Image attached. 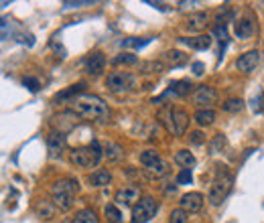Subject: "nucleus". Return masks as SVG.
<instances>
[{
  "label": "nucleus",
  "instance_id": "f257e3e1",
  "mask_svg": "<svg viewBox=\"0 0 264 223\" xmlns=\"http://www.w3.org/2000/svg\"><path fill=\"white\" fill-rule=\"evenodd\" d=\"M70 110L75 116L89 122H106L110 118V110L102 97L94 94H82L70 102Z\"/></svg>",
  "mask_w": 264,
  "mask_h": 223
},
{
  "label": "nucleus",
  "instance_id": "f03ea898",
  "mask_svg": "<svg viewBox=\"0 0 264 223\" xmlns=\"http://www.w3.org/2000/svg\"><path fill=\"white\" fill-rule=\"evenodd\" d=\"M79 191V185L75 178H59L51 187V199L53 205L59 211H70L75 203V195Z\"/></svg>",
  "mask_w": 264,
  "mask_h": 223
},
{
  "label": "nucleus",
  "instance_id": "7ed1b4c3",
  "mask_svg": "<svg viewBox=\"0 0 264 223\" xmlns=\"http://www.w3.org/2000/svg\"><path fill=\"white\" fill-rule=\"evenodd\" d=\"M102 156H104V148L98 142H89L86 146L73 148L70 152V160L77 169H96L102 160Z\"/></svg>",
  "mask_w": 264,
  "mask_h": 223
},
{
  "label": "nucleus",
  "instance_id": "20e7f679",
  "mask_svg": "<svg viewBox=\"0 0 264 223\" xmlns=\"http://www.w3.org/2000/svg\"><path fill=\"white\" fill-rule=\"evenodd\" d=\"M232 185H234V175L228 171V166H217L215 178L211 181L208 191V201L211 205H220L232 191Z\"/></svg>",
  "mask_w": 264,
  "mask_h": 223
},
{
  "label": "nucleus",
  "instance_id": "39448f33",
  "mask_svg": "<svg viewBox=\"0 0 264 223\" xmlns=\"http://www.w3.org/2000/svg\"><path fill=\"white\" fill-rule=\"evenodd\" d=\"M158 211V201L155 197H142L132 207V223H146L151 221Z\"/></svg>",
  "mask_w": 264,
  "mask_h": 223
},
{
  "label": "nucleus",
  "instance_id": "423d86ee",
  "mask_svg": "<svg viewBox=\"0 0 264 223\" xmlns=\"http://www.w3.org/2000/svg\"><path fill=\"white\" fill-rule=\"evenodd\" d=\"M132 85H134V75H130L128 71H112L106 77V87L114 94L128 92Z\"/></svg>",
  "mask_w": 264,
  "mask_h": 223
},
{
  "label": "nucleus",
  "instance_id": "0eeeda50",
  "mask_svg": "<svg viewBox=\"0 0 264 223\" xmlns=\"http://www.w3.org/2000/svg\"><path fill=\"white\" fill-rule=\"evenodd\" d=\"M193 104L199 110H211V106L217 102V92L210 85H199L191 96Z\"/></svg>",
  "mask_w": 264,
  "mask_h": 223
},
{
  "label": "nucleus",
  "instance_id": "6e6552de",
  "mask_svg": "<svg viewBox=\"0 0 264 223\" xmlns=\"http://www.w3.org/2000/svg\"><path fill=\"white\" fill-rule=\"evenodd\" d=\"M141 189L136 185H124L120 187L116 195H114V201H116L118 207H130V205H136L141 201Z\"/></svg>",
  "mask_w": 264,
  "mask_h": 223
},
{
  "label": "nucleus",
  "instance_id": "1a4fd4ad",
  "mask_svg": "<svg viewBox=\"0 0 264 223\" xmlns=\"http://www.w3.org/2000/svg\"><path fill=\"white\" fill-rule=\"evenodd\" d=\"M203 203H205V199H203V195L197 193V191L185 193V195L181 197V201H179L181 209H185L187 213H197V211H201V209H203Z\"/></svg>",
  "mask_w": 264,
  "mask_h": 223
},
{
  "label": "nucleus",
  "instance_id": "9d476101",
  "mask_svg": "<svg viewBox=\"0 0 264 223\" xmlns=\"http://www.w3.org/2000/svg\"><path fill=\"white\" fill-rule=\"evenodd\" d=\"M234 32H236L238 39H244V41L250 39V37H254V32H256V22H254V18H252L250 15L238 18L236 25H234Z\"/></svg>",
  "mask_w": 264,
  "mask_h": 223
},
{
  "label": "nucleus",
  "instance_id": "9b49d317",
  "mask_svg": "<svg viewBox=\"0 0 264 223\" xmlns=\"http://www.w3.org/2000/svg\"><path fill=\"white\" fill-rule=\"evenodd\" d=\"M260 61V53L254 49V51H246L244 55H240L238 61H236V69L240 73H250V71H254V67L258 65Z\"/></svg>",
  "mask_w": 264,
  "mask_h": 223
},
{
  "label": "nucleus",
  "instance_id": "f8f14e48",
  "mask_svg": "<svg viewBox=\"0 0 264 223\" xmlns=\"http://www.w3.org/2000/svg\"><path fill=\"white\" fill-rule=\"evenodd\" d=\"M106 67V55L102 51H94L91 55H88L86 59V71L89 75H100L102 71H104Z\"/></svg>",
  "mask_w": 264,
  "mask_h": 223
},
{
  "label": "nucleus",
  "instance_id": "ddd939ff",
  "mask_svg": "<svg viewBox=\"0 0 264 223\" xmlns=\"http://www.w3.org/2000/svg\"><path fill=\"white\" fill-rule=\"evenodd\" d=\"M179 43L187 45L189 49H195V51H205L211 47L213 39H211V35H197V37H181Z\"/></svg>",
  "mask_w": 264,
  "mask_h": 223
},
{
  "label": "nucleus",
  "instance_id": "4468645a",
  "mask_svg": "<svg viewBox=\"0 0 264 223\" xmlns=\"http://www.w3.org/2000/svg\"><path fill=\"white\" fill-rule=\"evenodd\" d=\"M208 20H210V13H208V10H205V13H203V10H199V13H191V15L185 18V29L197 32V31L205 29Z\"/></svg>",
  "mask_w": 264,
  "mask_h": 223
},
{
  "label": "nucleus",
  "instance_id": "2eb2a0df",
  "mask_svg": "<svg viewBox=\"0 0 264 223\" xmlns=\"http://www.w3.org/2000/svg\"><path fill=\"white\" fill-rule=\"evenodd\" d=\"M187 126H189V114L185 110L175 108L173 110V134L175 136H183L187 132Z\"/></svg>",
  "mask_w": 264,
  "mask_h": 223
},
{
  "label": "nucleus",
  "instance_id": "dca6fc26",
  "mask_svg": "<svg viewBox=\"0 0 264 223\" xmlns=\"http://www.w3.org/2000/svg\"><path fill=\"white\" fill-rule=\"evenodd\" d=\"M65 148V134L63 132H57L53 130L49 136H47V150L51 156H59Z\"/></svg>",
  "mask_w": 264,
  "mask_h": 223
},
{
  "label": "nucleus",
  "instance_id": "f3484780",
  "mask_svg": "<svg viewBox=\"0 0 264 223\" xmlns=\"http://www.w3.org/2000/svg\"><path fill=\"white\" fill-rule=\"evenodd\" d=\"M191 81H187V80H179V81H173L169 85V89L163 94V97H158V102L160 99H165V97H169V96H177V97H185V96H189V92H191Z\"/></svg>",
  "mask_w": 264,
  "mask_h": 223
},
{
  "label": "nucleus",
  "instance_id": "a211bd4d",
  "mask_svg": "<svg viewBox=\"0 0 264 223\" xmlns=\"http://www.w3.org/2000/svg\"><path fill=\"white\" fill-rule=\"evenodd\" d=\"M160 61L167 63L169 67H179V65H183V63H187V55L183 53V51L173 49V51L163 53V57H160Z\"/></svg>",
  "mask_w": 264,
  "mask_h": 223
},
{
  "label": "nucleus",
  "instance_id": "6ab92c4d",
  "mask_svg": "<svg viewBox=\"0 0 264 223\" xmlns=\"http://www.w3.org/2000/svg\"><path fill=\"white\" fill-rule=\"evenodd\" d=\"M142 173H144L146 178L157 181V178H163V176L169 173V164H167L165 160H160V162H157V164H153V166H148V169H142Z\"/></svg>",
  "mask_w": 264,
  "mask_h": 223
},
{
  "label": "nucleus",
  "instance_id": "aec40b11",
  "mask_svg": "<svg viewBox=\"0 0 264 223\" xmlns=\"http://www.w3.org/2000/svg\"><path fill=\"white\" fill-rule=\"evenodd\" d=\"M193 120H195V124H197V126L208 128V126H211L215 122V112L213 110H197V112H195V116H193Z\"/></svg>",
  "mask_w": 264,
  "mask_h": 223
},
{
  "label": "nucleus",
  "instance_id": "412c9836",
  "mask_svg": "<svg viewBox=\"0 0 264 223\" xmlns=\"http://www.w3.org/2000/svg\"><path fill=\"white\" fill-rule=\"evenodd\" d=\"M88 181H89L91 187H106V185H110V181H112V175H110V171H106V169H100V171H96V173H91Z\"/></svg>",
  "mask_w": 264,
  "mask_h": 223
},
{
  "label": "nucleus",
  "instance_id": "4be33fe9",
  "mask_svg": "<svg viewBox=\"0 0 264 223\" xmlns=\"http://www.w3.org/2000/svg\"><path fill=\"white\" fill-rule=\"evenodd\" d=\"M67 223H100V219H98L94 209H82V211H77Z\"/></svg>",
  "mask_w": 264,
  "mask_h": 223
},
{
  "label": "nucleus",
  "instance_id": "5701e85b",
  "mask_svg": "<svg viewBox=\"0 0 264 223\" xmlns=\"http://www.w3.org/2000/svg\"><path fill=\"white\" fill-rule=\"evenodd\" d=\"M104 156L110 162H118V160H122L124 150H122L120 144H116V142H106L104 144Z\"/></svg>",
  "mask_w": 264,
  "mask_h": 223
},
{
  "label": "nucleus",
  "instance_id": "b1692460",
  "mask_svg": "<svg viewBox=\"0 0 264 223\" xmlns=\"http://www.w3.org/2000/svg\"><path fill=\"white\" fill-rule=\"evenodd\" d=\"M84 87H86V83H77V85H71L70 89H65V92H61V94H57L55 96V102H71L73 97H77V96H82V94H86L84 92Z\"/></svg>",
  "mask_w": 264,
  "mask_h": 223
},
{
  "label": "nucleus",
  "instance_id": "393cba45",
  "mask_svg": "<svg viewBox=\"0 0 264 223\" xmlns=\"http://www.w3.org/2000/svg\"><path fill=\"white\" fill-rule=\"evenodd\" d=\"M175 164H179V166H183V169H191V166L195 164V156H193V152H189L187 148H183V150H177L175 152Z\"/></svg>",
  "mask_w": 264,
  "mask_h": 223
},
{
  "label": "nucleus",
  "instance_id": "a878e982",
  "mask_svg": "<svg viewBox=\"0 0 264 223\" xmlns=\"http://www.w3.org/2000/svg\"><path fill=\"white\" fill-rule=\"evenodd\" d=\"M160 160H163V159H160L158 152L153 150V148L141 152V164L144 166V169H148V166H153V164H157V162H160Z\"/></svg>",
  "mask_w": 264,
  "mask_h": 223
},
{
  "label": "nucleus",
  "instance_id": "bb28decb",
  "mask_svg": "<svg viewBox=\"0 0 264 223\" xmlns=\"http://www.w3.org/2000/svg\"><path fill=\"white\" fill-rule=\"evenodd\" d=\"M222 110L228 112V114H238V112L244 110V102L240 97H228L226 102L222 104Z\"/></svg>",
  "mask_w": 264,
  "mask_h": 223
},
{
  "label": "nucleus",
  "instance_id": "cd10ccee",
  "mask_svg": "<svg viewBox=\"0 0 264 223\" xmlns=\"http://www.w3.org/2000/svg\"><path fill=\"white\" fill-rule=\"evenodd\" d=\"M104 215H106L108 223H124V217L120 213L118 205H114V203H110V205L104 207Z\"/></svg>",
  "mask_w": 264,
  "mask_h": 223
},
{
  "label": "nucleus",
  "instance_id": "c85d7f7f",
  "mask_svg": "<svg viewBox=\"0 0 264 223\" xmlns=\"http://www.w3.org/2000/svg\"><path fill=\"white\" fill-rule=\"evenodd\" d=\"M112 63L114 65H136V63H139V57L132 55V53H120V55H116V57L112 59Z\"/></svg>",
  "mask_w": 264,
  "mask_h": 223
},
{
  "label": "nucleus",
  "instance_id": "c756f323",
  "mask_svg": "<svg viewBox=\"0 0 264 223\" xmlns=\"http://www.w3.org/2000/svg\"><path fill=\"white\" fill-rule=\"evenodd\" d=\"M55 205H51L49 201H41V203L37 205V213L41 215V217H45V219H51L53 215H55Z\"/></svg>",
  "mask_w": 264,
  "mask_h": 223
},
{
  "label": "nucleus",
  "instance_id": "7c9ffc66",
  "mask_svg": "<svg viewBox=\"0 0 264 223\" xmlns=\"http://www.w3.org/2000/svg\"><path fill=\"white\" fill-rule=\"evenodd\" d=\"M187 221H189V213L185 209H181V207L173 209L169 213V223H187Z\"/></svg>",
  "mask_w": 264,
  "mask_h": 223
},
{
  "label": "nucleus",
  "instance_id": "2f4dec72",
  "mask_svg": "<svg viewBox=\"0 0 264 223\" xmlns=\"http://www.w3.org/2000/svg\"><path fill=\"white\" fill-rule=\"evenodd\" d=\"M224 146H226V136H224V134H215L211 144H210V152L215 154V152H220Z\"/></svg>",
  "mask_w": 264,
  "mask_h": 223
},
{
  "label": "nucleus",
  "instance_id": "473e14b6",
  "mask_svg": "<svg viewBox=\"0 0 264 223\" xmlns=\"http://www.w3.org/2000/svg\"><path fill=\"white\" fill-rule=\"evenodd\" d=\"M250 108H252V112H254V114H260V112L264 110V94H262V92H258L254 97L250 99Z\"/></svg>",
  "mask_w": 264,
  "mask_h": 223
},
{
  "label": "nucleus",
  "instance_id": "72a5a7b5",
  "mask_svg": "<svg viewBox=\"0 0 264 223\" xmlns=\"http://www.w3.org/2000/svg\"><path fill=\"white\" fill-rule=\"evenodd\" d=\"M142 69L146 73H160V71L165 69V65L160 63V61H146V63H142Z\"/></svg>",
  "mask_w": 264,
  "mask_h": 223
},
{
  "label": "nucleus",
  "instance_id": "f704fd0d",
  "mask_svg": "<svg viewBox=\"0 0 264 223\" xmlns=\"http://www.w3.org/2000/svg\"><path fill=\"white\" fill-rule=\"evenodd\" d=\"M191 181H193L191 169H183V171L177 175V185H191Z\"/></svg>",
  "mask_w": 264,
  "mask_h": 223
},
{
  "label": "nucleus",
  "instance_id": "c9c22d12",
  "mask_svg": "<svg viewBox=\"0 0 264 223\" xmlns=\"http://www.w3.org/2000/svg\"><path fill=\"white\" fill-rule=\"evenodd\" d=\"M22 85H25L29 92H39V87H41V83H39V80L37 77H25V80H22Z\"/></svg>",
  "mask_w": 264,
  "mask_h": 223
},
{
  "label": "nucleus",
  "instance_id": "e433bc0d",
  "mask_svg": "<svg viewBox=\"0 0 264 223\" xmlns=\"http://www.w3.org/2000/svg\"><path fill=\"white\" fill-rule=\"evenodd\" d=\"M189 142L191 144H205V134L201 130H195V132H189Z\"/></svg>",
  "mask_w": 264,
  "mask_h": 223
},
{
  "label": "nucleus",
  "instance_id": "4c0bfd02",
  "mask_svg": "<svg viewBox=\"0 0 264 223\" xmlns=\"http://www.w3.org/2000/svg\"><path fill=\"white\" fill-rule=\"evenodd\" d=\"M146 43H151V39H144V41H139V39H126V41H122V47H144Z\"/></svg>",
  "mask_w": 264,
  "mask_h": 223
},
{
  "label": "nucleus",
  "instance_id": "58836bf2",
  "mask_svg": "<svg viewBox=\"0 0 264 223\" xmlns=\"http://www.w3.org/2000/svg\"><path fill=\"white\" fill-rule=\"evenodd\" d=\"M213 35L220 37L222 43H228V31H226V25H217V27L213 29Z\"/></svg>",
  "mask_w": 264,
  "mask_h": 223
},
{
  "label": "nucleus",
  "instance_id": "ea45409f",
  "mask_svg": "<svg viewBox=\"0 0 264 223\" xmlns=\"http://www.w3.org/2000/svg\"><path fill=\"white\" fill-rule=\"evenodd\" d=\"M91 2H63V8H79V6H88Z\"/></svg>",
  "mask_w": 264,
  "mask_h": 223
},
{
  "label": "nucleus",
  "instance_id": "a19ab883",
  "mask_svg": "<svg viewBox=\"0 0 264 223\" xmlns=\"http://www.w3.org/2000/svg\"><path fill=\"white\" fill-rule=\"evenodd\" d=\"M203 69H205V65H203L201 61L193 63V73H195V75H201V73H203Z\"/></svg>",
  "mask_w": 264,
  "mask_h": 223
}]
</instances>
